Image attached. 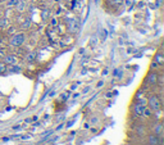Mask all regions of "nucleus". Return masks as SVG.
<instances>
[{"label":"nucleus","instance_id":"4be33fe9","mask_svg":"<svg viewBox=\"0 0 164 145\" xmlns=\"http://www.w3.org/2000/svg\"><path fill=\"white\" fill-rule=\"evenodd\" d=\"M51 25H53V26L56 25V19H51Z\"/></svg>","mask_w":164,"mask_h":145},{"label":"nucleus","instance_id":"4468645a","mask_svg":"<svg viewBox=\"0 0 164 145\" xmlns=\"http://www.w3.org/2000/svg\"><path fill=\"white\" fill-rule=\"evenodd\" d=\"M47 17H49V11L44 9V11H42V19H47Z\"/></svg>","mask_w":164,"mask_h":145},{"label":"nucleus","instance_id":"2eb2a0df","mask_svg":"<svg viewBox=\"0 0 164 145\" xmlns=\"http://www.w3.org/2000/svg\"><path fill=\"white\" fill-rule=\"evenodd\" d=\"M5 71H7V67H5V64H4V63H0V75H3Z\"/></svg>","mask_w":164,"mask_h":145},{"label":"nucleus","instance_id":"20e7f679","mask_svg":"<svg viewBox=\"0 0 164 145\" xmlns=\"http://www.w3.org/2000/svg\"><path fill=\"white\" fill-rule=\"evenodd\" d=\"M145 108H146V105L136 103L135 104V107H133V113L136 116H144V110H145Z\"/></svg>","mask_w":164,"mask_h":145},{"label":"nucleus","instance_id":"6e6552de","mask_svg":"<svg viewBox=\"0 0 164 145\" xmlns=\"http://www.w3.org/2000/svg\"><path fill=\"white\" fill-rule=\"evenodd\" d=\"M107 36H108V31L105 30V28H103V30H100V41H105L107 40Z\"/></svg>","mask_w":164,"mask_h":145},{"label":"nucleus","instance_id":"f8f14e48","mask_svg":"<svg viewBox=\"0 0 164 145\" xmlns=\"http://www.w3.org/2000/svg\"><path fill=\"white\" fill-rule=\"evenodd\" d=\"M110 2H112V4L115 5V7H119V5H122L123 4V0H110Z\"/></svg>","mask_w":164,"mask_h":145},{"label":"nucleus","instance_id":"423d86ee","mask_svg":"<svg viewBox=\"0 0 164 145\" xmlns=\"http://www.w3.org/2000/svg\"><path fill=\"white\" fill-rule=\"evenodd\" d=\"M162 144V140L158 137V135H150L149 136V145H160Z\"/></svg>","mask_w":164,"mask_h":145},{"label":"nucleus","instance_id":"7ed1b4c3","mask_svg":"<svg viewBox=\"0 0 164 145\" xmlns=\"http://www.w3.org/2000/svg\"><path fill=\"white\" fill-rule=\"evenodd\" d=\"M68 30L71 32H77L80 30V22L77 21L76 18H72V19H68Z\"/></svg>","mask_w":164,"mask_h":145},{"label":"nucleus","instance_id":"aec40b11","mask_svg":"<svg viewBox=\"0 0 164 145\" xmlns=\"http://www.w3.org/2000/svg\"><path fill=\"white\" fill-rule=\"evenodd\" d=\"M5 57V54H4V51L3 50H0V59H2V58H4Z\"/></svg>","mask_w":164,"mask_h":145},{"label":"nucleus","instance_id":"9b49d317","mask_svg":"<svg viewBox=\"0 0 164 145\" xmlns=\"http://www.w3.org/2000/svg\"><path fill=\"white\" fill-rule=\"evenodd\" d=\"M36 59V51H32V53H30V54L27 55V60L28 62H33Z\"/></svg>","mask_w":164,"mask_h":145},{"label":"nucleus","instance_id":"dca6fc26","mask_svg":"<svg viewBox=\"0 0 164 145\" xmlns=\"http://www.w3.org/2000/svg\"><path fill=\"white\" fill-rule=\"evenodd\" d=\"M17 8H18V11H23V9H25V4H23V3H17Z\"/></svg>","mask_w":164,"mask_h":145},{"label":"nucleus","instance_id":"0eeeda50","mask_svg":"<svg viewBox=\"0 0 164 145\" xmlns=\"http://www.w3.org/2000/svg\"><path fill=\"white\" fill-rule=\"evenodd\" d=\"M5 62H7L8 64L13 66V64L17 63V58L14 57V55H7V57H5Z\"/></svg>","mask_w":164,"mask_h":145},{"label":"nucleus","instance_id":"412c9836","mask_svg":"<svg viewBox=\"0 0 164 145\" xmlns=\"http://www.w3.org/2000/svg\"><path fill=\"white\" fill-rule=\"evenodd\" d=\"M91 122H93V123H96V122H98V118H96V117H94L93 119H91Z\"/></svg>","mask_w":164,"mask_h":145},{"label":"nucleus","instance_id":"a211bd4d","mask_svg":"<svg viewBox=\"0 0 164 145\" xmlns=\"http://www.w3.org/2000/svg\"><path fill=\"white\" fill-rule=\"evenodd\" d=\"M17 3H18V0H11L8 4L9 5H17Z\"/></svg>","mask_w":164,"mask_h":145},{"label":"nucleus","instance_id":"f03ea898","mask_svg":"<svg viewBox=\"0 0 164 145\" xmlns=\"http://www.w3.org/2000/svg\"><path fill=\"white\" fill-rule=\"evenodd\" d=\"M26 40V36H25V33H16V35H13L11 37V45L12 46H21L23 42H25Z\"/></svg>","mask_w":164,"mask_h":145},{"label":"nucleus","instance_id":"1a4fd4ad","mask_svg":"<svg viewBox=\"0 0 164 145\" xmlns=\"http://www.w3.org/2000/svg\"><path fill=\"white\" fill-rule=\"evenodd\" d=\"M154 132H155V135H162L163 132V126H162V123H158L155 128H154Z\"/></svg>","mask_w":164,"mask_h":145},{"label":"nucleus","instance_id":"6ab92c4d","mask_svg":"<svg viewBox=\"0 0 164 145\" xmlns=\"http://www.w3.org/2000/svg\"><path fill=\"white\" fill-rule=\"evenodd\" d=\"M5 23H7L5 19H0V27H4L5 26Z\"/></svg>","mask_w":164,"mask_h":145},{"label":"nucleus","instance_id":"39448f33","mask_svg":"<svg viewBox=\"0 0 164 145\" xmlns=\"http://www.w3.org/2000/svg\"><path fill=\"white\" fill-rule=\"evenodd\" d=\"M146 81H147V84H150V85H155L158 82V76H156L155 72H150V73L147 75Z\"/></svg>","mask_w":164,"mask_h":145},{"label":"nucleus","instance_id":"5701e85b","mask_svg":"<svg viewBox=\"0 0 164 145\" xmlns=\"http://www.w3.org/2000/svg\"><path fill=\"white\" fill-rule=\"evenodd\" d=\"M0 42H2V36H0Z\"/></svg>","mask_w":164,"mask_h":145},{"label":"nucleus","instance_id":"f3484780","mask_svg":"<svg viewBox=\"0 0 164 145\" xmlns=\"http://www.w3.org/2000/svg\"><path fill=\"white\" fill-rule=\"evenodd\" d=\"M150 114H151V110H150V109H147V108H145V110H144V116H146V117H149Z\"/></svg>","mask_w":164,"mask_h":145},{"label":"nucleus","instance_id":"f257e3e1","mask_svg":"<svg viewBox=\"0 0 164 145\" xmlns=\"http://www.w3.org/2000/svg\"><path fill=\"white\" fill-rule=\"evenodd\" d=\"M146 104L149 105V109L150 110H154V112H159L160 110V100L158 99V96H155V95H153V96H150L149 98V100L146 101Z\"/></svg>","mask_w":164,"mask_h":145},{"label":"nucleus","instance_id":"ddd939ff","mask_svg":"<svg viewBox=\"0 0 164 145\" xmlns=\"http://www.w3.org/2000/svg\"><path fill=\"white\" fill-rule=\"evenodd\" d=\"M9 72H13V73H18V72H21V68H19V67H17V66H14V67H11Z\"/></svg>","mask_w":164,"mask_h":145},{"label":"nucleus","instance_id":"9d476101","mask_svg":"<svg viewBox=\"0 0 164 145\" xmlns=\"http://www.w3.org/2000/svg\"><path fill=\"white\" fill-rule=\"evenodd\" d=\"M155 62H156V64H163L164 58H163V55L160 54V53H158V54H156V57H155Z\"/></svg>","mask_w":164,"mask_h":145}]
</instances>
